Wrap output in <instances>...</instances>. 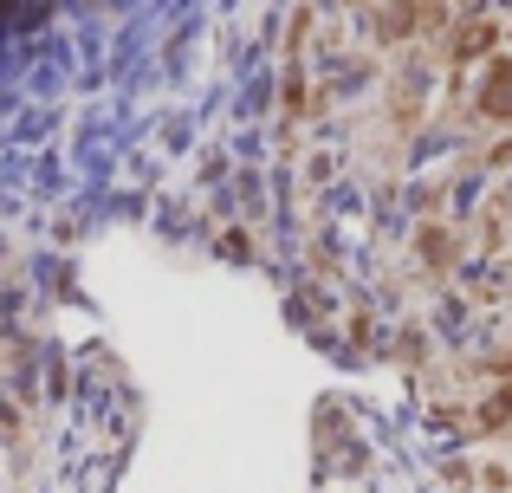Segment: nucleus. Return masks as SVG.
I'll use <instances>...</instances> for the list:
<instances>
[{"mask_svg":"<svg viewBox=\"0 0 512 493\" xmlns=\"http://www.w3.org/2000/svg\"><path fill=\"white\" fill-rule=\"evenodd\" d=\"M474 104H480L487 117H512V59L487 65V85L474 91Z\"/></svg>","mask_w":512,"mask_h":493,"instance_id":"nucleus-1","label":"nucleus"}]
</instances>
